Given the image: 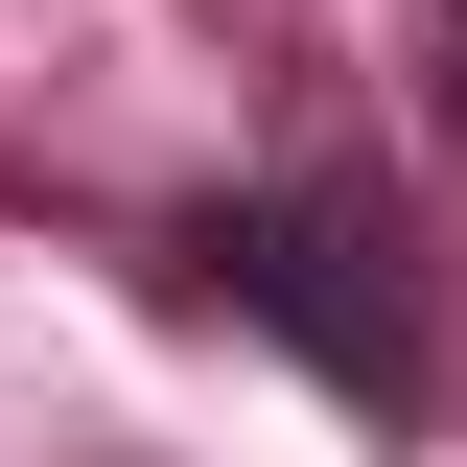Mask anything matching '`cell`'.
Masks as SVG:
<instances>
[{
  "label": "cell",
  "mask_w": 467,
  "mask_h": 467,
  "mask_svg": "<svg viewBox=\"0 0 467 467\" xmlns=\"http://www.w3.org/2000/svg\"><path fill=\"white\" fill-rule=\"evenodd\" d=\"M211 304H257V327H281L304 374H350V398H420V304L374 281V211H350V187L234 211V234H211Z\"/></svg>",
  "instance_id": "obj_1"
}]
</instances>
